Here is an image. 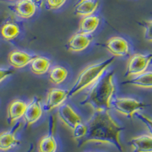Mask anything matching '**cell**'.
Wrapping results in <instances>:
<instances>
[{
    "mask_svg": "<svg viewBox=\"0 0 152 152\" xmlns=\"http://www.w3.org/2000/svg\"><path fill=\"white\" fill-rule=\"evenodd\" d=\"M36 56L31 55L21 50H15L9 54V63L15 69H21L28 66L34 59Z\"/></svg>",
    "mask_w": 152,
    "mask_h": 152,
    "instance_id": "12",
    "label": "cell"
},
{
    "mask_svg": "<svg viewBox=\"0 0 152 152\" xmlns=\"http://www.w3.org/2000/svg\"><path fill=\"white\" fill-rule=\"evenodd\" d=\"M26 107L27 103L24 102V100L19 99L12 100L9 104L7 110V120L9 124H13L22 118Z\"/></svg>",
    "mask_w": 152,
    "mask_h": 152,
    "instance_id": "13",
    "label": "cell"
},
{
    "mask_svg": "<svg viewBox=\"0 0 152 152\" xmlns=\"http://www.w3.org/2000/svg\"><path fill=\"white\" fill-rule=\"evenodd\" d=\"M9 1H15V0H9Z\"/></svg>",
    "mask_w": 152,
    "mask_h": 152,
    "instance_id": "30",
    "label": "cell"
},
{
    "mask_svg": "<svg viewBox=\"0 0 152 152\" xmlns=\"http://www.w3.org/2000/svg\"><path fill=\"white\" fill-rule=\"evenodd\" d=\"M43 114L41 100L37 97H34L27 104L26 110L24 114V120L27 126L34 124L40 119Z\"/></svg>",
    "mask_w": 152,
    "mask_h": 152,
    "instance_id": "9",
    "label": "cell"
},
{
    "mask_svg": "<svg viewBox=\"0 0 152 152\" xmlns=\"http://www.w3.org/2000/svg\"><path fill=\"white\" fill-rule=\"evenodd\" d=\"M14 73V70L7 68H0V83Z\"/></svg>",
    "mask_w": 152,
    "mask_h": 152,
    "instance_id": "27",
    "label": "cell"
},
{
    "mask_svg": "<svg viewBox=\"0 0 152 152\" xmlns=\"http://www.w3.org/2000/svg\"><path fill=\"white\" fill-rule=\"evenodd\" d=\"M69 72L66 68L61 66H55L50 70L49 78L52 83L60 85L66 81Z\"/></svg>",
    "mask_w": 152,
    "mask_h": 152,
    "instance_id": "21",
    "label": "cell"
},
{
    "mask_svg": "<svg viewBox=\"0 0 152 152\" xmlns=\"http://www.w3.org/2000/svg\"><path fill=\"white\" fill-rule=\"evenodd\" d=\"M67 0H46V5L49 9L56 10L62 7Z\"/></svg>",
    "mask_w": 152,
    "mask_h": 152,
    "instance_id": "25",
    "label": "cell"
},
{
    "mask_svg": "<svg viewBox=\"0 0 152 152\" xmlns=\"http://www.w3.org/2000/svg\"><path fill=\"white\" fill-rule=\"evenodd\" d=\"M99 7L97 0H81L75 6V15L81 17L92 15Z\"/></svg>",
    "mask_w": 152,
    "mask_h": 152,
    "instance_id": "16",
    "label": "cell"
},
{
    "mask_svg": "<svg viewBox=\"0 0 152 152\" xmlns=\"http://www.w3.org/2000/svg\"><path fill=\"white\" fill-rule=\"evenodd\" d=\"M151 62L152 53L133 54L127 62L124 76L126 78H131L145 72Z\"/></svg>",
    "mask_w": 152,
    "mask_h": 152,
    "instance_id": "5",
    "label": "cell"
},
{
    "mask_svg": "<svg viewBox=\"0 0 152 152\" xmlns=\"http://www.w3.org/2000/svg\"><path fill=\"white\" fill-rule=\"evenodd\" d=\"M114 61V57H110L102 62L89 65L85 68L79 73L73 85L69 90L68 97H74L83 90L91 86L106 72L107 69L112 65Z\"/></svg>",
    "mask_w": 152,
    "mask_h": 152,
    "instance_id": "3",
    "label": "cell"
},
{
    "mask_svg": "<svg viewBox=\"0 0 152 152\" xmlns=\"http://www.w3.org/2000/svg\"><path fill=\"white\" fill-rule=\"evenodd\" d=\"M37 6H41L42 4H43V0H31Z\"/></svg>",
    "mask_w": 152,
    "mask_h": 152,
    "instance_id": "28",
    "label": "cell"
},
{
    "mask_svg": "<svg viewBox=\"0 0 152 152\" xmlns=\"http://www.w3.org/2000/svg\"><path fill=\"white\" fill-rule=\"evenodd\" d=\"M132 152H152V136L142 135L132 138L129 142Z\"/></svg>",
    "mask_w": 152,
    "mask_h": 152,
    "instance_id": "15",
    "label": "cell"
},
{
    "mask_svg": "<svg viewBox=\"0 0 152 152\" xmlns=\"http://www.w3.org/2000/svg\"><path fill=\"white\" fill-rule=\"evenodd\" d=\"M34 146L33 144H31L29 148H28V150L27 151V152H34ZM2 152H4V151H2Z\"/></svg>",
    "mask_w": 152,
    "mask_h": 152,
    "instance_id": "29",
    "label": "cell"
},
{
    "mask_svg": "<svg viewBox=\"0 0 152 152\" xmlns=\"http://www.w3.org/2000/svg\"><path fill=\"white\" fill-rule=\"evenodd\" d=\"M68 93L69 90H63L57 88H50L44 103V110L46 112H50L64 104L66 99L69 97Z\"/></svg>",
    "mask_w": 152,
    "mask_h": 152,
    "instance_id": "6",
    "label": "cell"
},
{
    "mask_svg": "<svg viewBox=\"0 0 152 152\" xmlns=\"http://www.w3.org/2000/svg\"><path fill=\"white\" fill-rule=\"evenodd\" d=\"M88 132L81 145L94 142L110 145L119 152L124 148L120 140V134L124 129L111 116L108 110H94L87 123Z\"/></svg>",
    "mask_w": 152,
    "mask_h": 152,
    "instance_id": "1",
    "label": "cell"
},
{
    "mask_svg": "<svg viewBox=\"0 0 152 152\" xmlns=\"http://www.w3.org/2000/svg\"><path fill=\"white\" fill-rule=\"evenodd\" d=\"M12 9L19 18L28 19L34 15L37 5L31 0H18L13 5Z\"/></svg>",
    "mask_w": 152,
    "mask_h": 152,
    "instance_id": "14",
    "label": "cell"
},
{
    "mask_svg": "<svg viewBox=\"0 0 152 152\" xmlns=\"http://www.w3.org/2000/svg\"><path fill=\"white\" fill-rule=\"evenodd\" d=\"M140 24L145 29V40L152 42V20L142 21Z\"/></svg>",
    "mask_w": 152,
    "mask_h": 152,
    "instance_id": "24",
    "label": "cell"
},
{
    "mask_svg": "<svg viewBox=\"0 0 152 152\" xmlns=\"http://www.w3.org/2000/svg\"><path fill=\"white\" fill-rule=\"evenodd\" d=\"M147 107L145 103L129 97H115L111 102V107L116 112L128 118L132 116Z\"/></svg>",
    "mask_w": 152,
    "mask_h": 152,
    "instance_id": "4",
    "label": "cell"
},
{
    "mask_svg": "<svg viewBox=\"0 0 152 152\" xmlns=\"http://www.w3.org/2000/svg\"><path fill=\"white\" fill-rule=\"evenodd\" d=\"M107 51L114 56L126 57L130 54V44L122 37H113L106 43Z\"/></svg>",
    "mask_w": 152,
    "mask_h": 152,
    "instance_id": "8",
    "label": "cell"
},
{
    "mask_svg": "<svg viewBox=\"0 0 152 152\" xmlns=\"http://www.w3.org/2000/svg\"><path fill=\"white\" fill-rule=\"evenodd\" d=\"M79 1H81V0H78V2H79Z\"/></svg>",
    "mask_w": 152,
    "mask_h": 152,
    "instance_id": "31",
    "label": "cell"
},
{
    "mask_svg": "<svg viewBox=\"0 0 152 152\" xmlns=\"http://www.w3.org/2000/svg\"><path fill=\"white\" fill-rule=\"evenodd\" d=\"M57 148L58 145L52 132L48 131V134L42 137L38 143V152H56Z\"/></svg>",
    "mask_w": 152,
    "mask_h": 152,
    "instance_id": "20",
    "label": "cell"
},
{
    "mask_svg": "<svg viewBox=\"0 0 152 152\" xmlns=\"http://www.w3.org/2000/svg\"><path fill=\"white\" fill-rule=\"evenodd\" d=\"M21 123L14 125L12 129L0 133V151H8L19 145L20 142L16 138V132L20 129Z\"/></svg>",
    "mask_w": 152,
    "mask_h": 152,
    "instance_id": "10",
    "label": "cell"
},
{
    "mask_svg": "<svg viewBox=\"0 0 152 152\" xmlns=\"http://www.w3.org/2000/svg\"><path fill=\"white\" fill-rule=\"evenodd\" d=\"M115 72H105L95 83L89 87V90L82 99L81 105L89 106L94 110H108L116 93L114 83Z\"/></svg>",
    "mask_w": 152,
    "mask_h": 152,
    "instance_id": "2",
    "label": "cell"
},
{
    "mask_svg": "<svg viewBox=\"0 0 152 152\" xmlns=\"http://www.w3.org/2000/svg\"><path fill=\"white\" fill-rule=\"evenodd\" d=\"M56 152H57V151H56Z\"/></svg>",
    "mask_w": 152,
    "mask_h": 152,
    "instance_id": "32",
    "label": "cell"
},
{
    "mask_svg": "<svg viewBox=\"0 0 152 152\" xmlns=\"http://www.w3.org/2000/svg\"><path fill=\"white\" fill-rule=\"evenodd\" d=\"M92 40H93V36H91V34H86L81 32H77L74 34L69 40L67 47L69 50L72 52H81L89 47Z\"/></svg>",
    "mask_w": 152,
    "mask_h": 152,
    "instance_id": "11",
    "label": "cell"
},
{
    "mask_svg": "<svg viewBox=\"0 0 152 152\" xmlns=\"http://www.w3.org/2000/svg\"><path fill=\"white\" fill-rule=\"evenodd\" d=\"M58 117L68 128L72 130L75 126L82 123V119L69 104H63L58 107Z\"/></svg>",
    "mask_w": 152,
    "mask_h": 152,
    "instance_id": "7",
    "label": "cell"
},
{
    "mask_svg": "<svg viewBox=\"0 0 152 152\" xmlns=\"http://www.w3.org/2000/svg\"><path fill=\"white\" fill-rule=\"evenodd\" d=\"M100 18L97 15H89L82 17L79 23V32L91 34L100 25Z\"/></svg>",
    "mask_w": 152,
    "mask_h": 152,
    "instance_id": "17",
    "label": "cell"
},
{
    "mask_svg": "<svg viewBox=\"0 0 152 152\" xmlns=\"http://www.w3.org/2000/svg\"><path fill=\"white\" fill-rule=\"evenodd\" d=\"M136 116L139 120H141L145 125L149 133H150V135L152 136V119L148 117L147 116L143 115V114L138 113H136Z\"/></svg>",
    "mask_w": 152,
    "mask_h": 152,
    "instance_id": "26",
    "label": "cell"
},
{
    "mask_svg": "<svg viewBox=\"0 0 152 152\" xmlns=\"http://www.w3.org/2000/svg\"><path fill=\"white\" fill-rule=\"evenodd\" d=\"M1 35L6 40H13L20 34V28L17 24L12 22H7L1 28Z\"/></svg>",
    "mask_w": 152,
    "mask_h": 152,
    "instance_id": "22",
    "label": "cell"
},
{
    "mask_svg": "<svg viewBox=\"0 0 152 152\" xmlns=\"http://www.w3.org/2000/svg\"><path fill=\"white\" fill-rule=\"evenodd\" d=\"M124 83L140 88H152V72L145 71V72L125 81Z\"/></svg>",
    "mask_w": 152,
    "mask_h": 152,
    "instance_id": "19",
    "label": "cell"
},
{
    "mask_svg": "<svg viewBox=\"0 0 152 152\" xmlns=\"http://www.w3.org/2000/svg\"><path fill=\"white\" fill-rule=\"evenodd\" d=\"M51 66V61L43 56H36L34 59L30 63L31 72L37 75H42L47 73Z\"/></svg>",
    "mask_w": 152,
    "mask_h": 152,
    "instance_id": "18",
    "label": "cell"
},
{
    "mask_svg": "<svg viewBox=\"0 0 152 152\" xmlns=\"http://www.w3.org/2000/svg\"><path fill=\"white\" fill-rule=\"evenodd\" d=\"M88 132V126L84 123H80L72 129V136L75 139L78 140L84 138Z\"/></svg>",
    "mask_w": 152,
    "mask_h": 152,
    "instance_id": "23",
    "label": "cell"
}]
</instances>
